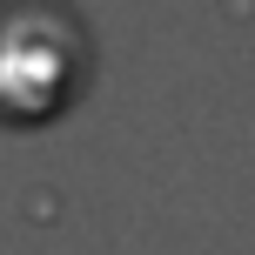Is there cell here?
Returning <instances> with one entry per match:
<instances>
[{
	"mask_svg": "<svg viewBox=\"0 0 255 255\" xmlns=\"http://www.w3.org/2000/svg\"><path fill=\"white\" fill-rule=\"evenodd\" d=\"M88 27L67 0H0V121H54L88 88Z\"/></svg>",
	"mask_w": 255,
	"mask_h": 255,
	"instance_id": "obj_1",
	"label": "cell"
}]
</instances>
